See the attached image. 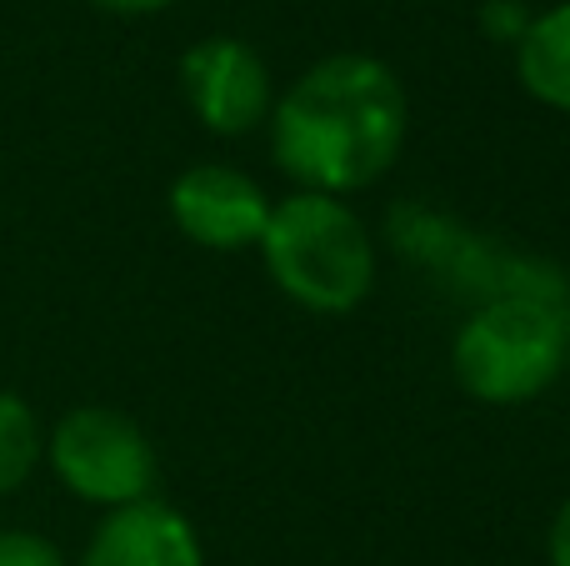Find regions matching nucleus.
Instances as JSON below:
<instances>
[{
	"label": "nucleus",
	"instance_id": "nucleus-1",
	"mask_svg": "<svg viewBox=\"0 0 570 566\" xmlns=\"http://www.w3.org/2000/svg\"><path fill=\"white\" fill-rule=\"evenodd\" d=\"M411 130L405 86L381 56L335 50L305 66L266 120L271 160L295 191L355 196L401 160Z\"/></svg>",
	"mask_w": 570,
	"mask_h": 566
},
{
	"label": "nucleus",
	"instance_id": "nucleus-2",
	"mask_svg": "<svg viewBox=\"0 0 570 566\" xmlns=\"http://www.w3.org/2000/svg\"><path fill=\"white\" fill-rule=\"evenodd\" d=\"M256 251L281 296L311 316H351L375 291V241L341 196L291 191L271 201Z\"/></svg>",
	"mask_w": 570,
	"mask_h": 566
},
{
	"label": "nucleus",
	"instance_id": "nucleus-3",
	"mask_svg": "<svg viewBox=\"0 0 570 566\" xmlns=\"http://www.w3.org/2000/svg\"><path fill=\"white\" fill-rule=\"evenodd\" d=\"M566 321L546 301L501 296L471 311L451 341V371L481 407H525L551 391L566 371Z\"/></svg>",
	"mask_w": 570,
	"mask_h": 566
},
{
	"label": "nucleus",
	"instance_id": "nucleus-4",
	"mask_svg": "<svg viewBox=\"0 0 570 566\" xmlns=\"http://www.w3.org/2000/svg\"><path fill=\"white\" fill-rule=\"evenodd\" d=\"M46 467L76 501L100 511H120L156 497L160 457L146 427L116 407H70L46 427Z\"/></svg>",
	"mask_w": 570,
	"mask_h": 566
},
{
	"label": "nucleus",
	"instance_id": "nucleus-5",
	"mask_svg": "<svg viewBox=\"0 0 570 566\" xmlns=\"http://www.w3.org/2000/svg\"><path fill=\"white\" fill-rule=\"evenodd\" d=\"M180 100L186 110L220 140H240L261 130L276 106L271 66L261 60L256 46L240 36H206L180 56Z\"/></svg>",
	"mask_w": 570,
	"mask_h": 566
},
{
	"label": "nucleus",
	"instance_id": "nucleus-6",
	"mask_svg": "<svg viewBox=\"0 0 570 566\" xmlns=\"http://www.w3.org/2000/svg\"><path fill=\"white\" fill-rule=\"evenodd\" d=\"M166 211L186 241L200 251H250L271 221V196L256 176L220 160H196L166 191Z\"/></svg>",
	"mask_w": 570,
	"mask_h": 566
},
{
	"label": "nucleus",
	"instance_id": "nucleus-7",
	"mask_svg": "<svg viewBox=\"0 0 570 566\" xmlns=\"http://www.w3.org/2000/svg\"><path fill=\"white\" fill-rule=\"evenodd\" d=\"M70 566H206V547L186 511L146 497L136 507L106 511Z\"/></svg>",
	"mask_w": 570,
	"mask_h": 566
},
{
	"label": "nucleus",
	"instance_id": "nucleus-8",
	"mask_svg": "<svg viewBox=\"0 0 570 566\" xmlns=\"http://www.w3.org/2000/svg\"><path fill=\"white\" fill-rule=\"evenodd\" d=\"M515 80L535 106L570 116V0L531 16L515 40Z\"/></svg>",
	"mask_w": 570,
	"mask_h": 566
},
{
	"label": "nucleus",
	"instance_id": "nucleus-9",
	"mask_svg": "<svg viewBox=\"0 0 570 566\" xmlns=\"http://www.w3.org/2000/svg\"><path fill=\"white\" fill-rule=\"evenodd\" d=\"M46 467V427L20 391L0 387V497H16Z\"/></svg>",
	"mask_w": 570,
	"mask_h": 566
},
{
	"label": "nucleus",
	"instance_id": "nucleus-10",
	"mask_svg": "<svg viewBox=\"0 0 570 566\" xmlns=\"http://www.w3.org/2000/svg\"><path fill=\"white\" fill-rule=\"evenodd\" d=\"M0 566H70V557L40 531L6 527L0 531Z\"/></svg>",
	"mask_w": 570,
	"mask_h": 566
},
{
	"label": "nucleus",
	"instance_id": "nucleus-11",
	"mask_svg": "<svg viewBox=\"0 0 570 566\" xmlns=\"http://www.w3.org/2000/svg\"><path fill=\"white\" fill-rule=\"evenodd\" d=\"M535 10H525L521 0H485L481 10V26L491 40H505V46H515V40L525 36V26H531Z\"/></svg>",
	"mask_w": 570,
	"mask_h": 566
},
{
	"label": "nucleus",
	"instance_id": "nucleus-12",
	"mask_svg": "<svg viewBox=\"0 0 570 566\" xmlns=\"http://www.w3.org/2000/svg\"><path fill=\"white\" fill-rule=\"evenodd\" d=\"M546 562H551V566H570V497L556 507L551 527H546Z\"/></svg>",
	"mask_w": 570,
	"mask_h": 566
},
{
	"label": "nucleus",
	"instance_id": "nucleus-13",
	"mask_svg": "<svg viewBox=\"0 0 570 566\" xmlns=\"http://www.w3.org/2000/svg\"><path fill=\"white\" fill-rule=\"evenodd\" d=\"M86 6L106 10V16H160V10H170L176 0H86Z\"/></svg>",
	"mask_w": 570,
	"mask_h": 566
}]
</instances>
